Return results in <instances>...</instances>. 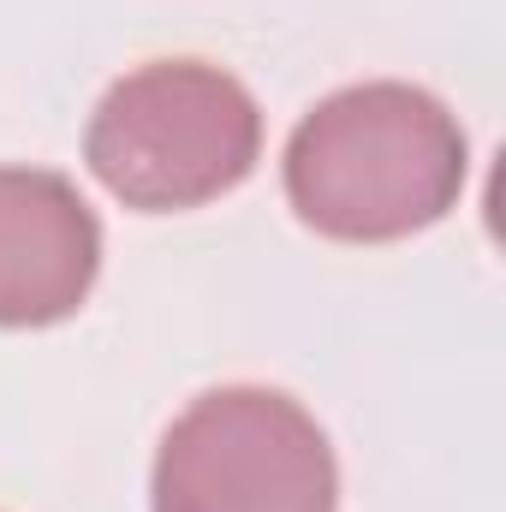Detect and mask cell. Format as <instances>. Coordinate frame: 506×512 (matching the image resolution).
I'll use <instances>...</instances> for the list:
<instances>
[{"mask_svg":"<svg viewBox=\"0 0 506 512\" xmlns=\"http://www.w3.org/2000/svg\"><path fill=\"white\" fill-rule=\"evenodd\" d=\"M340 471L322 423L280 387L197 393L161 435L155 512H334Z\"/></svg>","mask_w":506,"mask_h":512,"instance_id":"cell-3","label":"cell"},{"mask_svg":"<svg viewBox=\"0 0 506 512\" xmlns=\"http://www.w3.org/2000/svg\"><path fill=\"white\" fill-rule=\"evenodd\" d=\"M262 155L256 96L209 60H149L108 84L84 131L90 173L143 215L203 209L251 179Z\"/></svg>","mask_w":506,"mask_h":512,"instance_id":"cell-2","label":"cell"},{"mask_svg":"<svg viewBox=\"0 0 506 512\" xmlns=\"http://www.w3.org/2000/svg\"><path fill=\"white\" fill-rule=\"evenodd\" d=\"M471 173L459 114L399 78L316 102L286 143V197L298 221L340 245H393L435 227Z\"/></svg>","mask_w":506,"mask_h":512,"instance_id":"cell-1","label":"cell"},{"mask_svg":"<svg viewBox=\"0 0 506 512\" xmlns=\"http://www.w3.org/2000/svg\"><path fill=\"white\" fill-rule=\"evenodd\" d=\"M102 268L96 209L66 173L0 167V328L66 322Z\"/></svg>","mask_w":506,"mask_h":512,"instance_id":"cell-4","label":"cell"}]
</instances>
